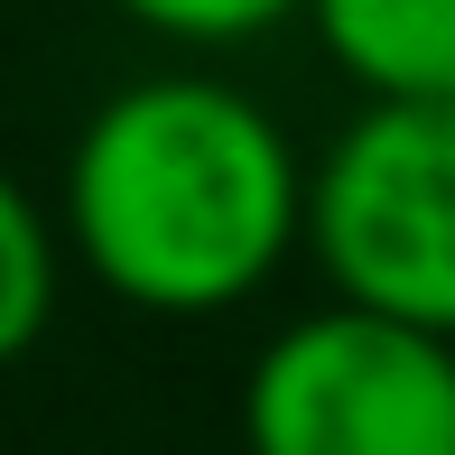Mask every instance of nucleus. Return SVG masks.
I'll use <instances>...</instances> for the list:
<instances>
[{
  "label": "nucleus",
  "instance_id": "f03ea898",
  "mask_svg": "<svg viewBox=\"0 0 455 455\" xmlns=\"http://www.w3.org/2000/svg\"><path fill=\"white\" fill-rule=\"evenodd\" d=\"M307 251L344 307L455 335V102H363L325 140Z\"/></svg>",
  "mask_w": 455,
  "mask_h": 455
},
{
  "label": "nucleus",
  "instance_id": "f257e3e1",
  "mask_svg": "<svg viewBox=\"0 0 455 455\" xmlns=\"http://www.w3.org/2000/svg\"><path fill=\"white\" fill-rule=\"evenodd\" d=\"M66 251L140 316H223L307 251V158L270 102L140 75L66 149Z\"/></svg>",
  "mask_w": 455,
  "mask_h": 455
},
{
  "label": "nucleus",
  "instance_id": "20e7f679",
  "mask_svg": "<svg viewBox=\"0 0 455 455\" xmlns=\"http://www.w3.org/2000/svg\"><path fill=\"white\" fill-rule=\"evenodd\" d=\"M298 19L363 102H455V0H307Z\"/></svg>",
  "mask_w": 455,
  "mask_h": 455
},
{
  "label": "nucleus",
  "instance_id": "423d86ee",
  "mask_svg": "<svg viewBox=\"0 0 455 455\" xmlns=\"http://www.w3.org/2000/svg\"><path fill=\"white\" fill-rule=\"evenodd\" d=\"M112 10L168 47H251V37L288 28L307 0H112Z\"/></svg>",
  "mask_w": 455,
  "mask_h": 455
},
{
  "label": "nucleus",
  "instance_id": "39448f33",
  "mask_svg": "<svg viewBox=\"0 0 455 455\" xmlns=\"http://www.w3.org/2000/svg\"><path fill=\"white\" fill-rule=\"evenodd\" d=\"M56 251H66V233L47 223V204L0 168V371L28 363L56 316Z\"/></svg>",
  "mask_w": 455,
  "mask_h": 455
},
{
  "label": "nucleus",
  "instance_id": "7ed1b4c3",
  "mask_svg": "<svg viewBox=\"0 0 455 455\" xmlns=\"http://www.w3.org/2000/svg\"><path fill=\"white\" fill-rule=\"evenodd\" d=\"M242 455H455V335L316 307L242 371Z\"/></svg>",
  "mask_w": 455,
  "mask_h": 455
}]
</instances>
